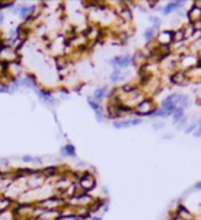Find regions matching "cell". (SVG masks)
<instances>
[{"label": "cell", "mask_w": 201, "mask_h": 220, "mask_svg": "<svg viewBox=\"0 0 201 220\" xmlns=\"http://www.w3.org/2000/svg\"><path fill=\"white\" fill-rule=\"evenodd\" d=\"M28 11H32V7H22V8H21V13H19V15H21L22 18H25L26 15L29 14Z\"/></svg>", "instance_id": "10"}, {"label": "cell", "mask_w": 201, "mask_h": 220, "mask_svg": "<svg viewBox=\"0 0 201 220\" xmlns=\"http://www.w3.org/2000/svg\"><path fill=\"white\" fill-rule=\"evenodd\" d=\"M182 117H183V109L178 107V109L175 110V113H174V120H175V123H178Z\"/></svg>", "instance_id": "6"}, {"label": "cell", "mask_w": 201, "mask_h": 220, "mask_svg": "<svg viewBox=\"0 0 201 220\" xmlns=\"http://www.w3.org/2000/svg\"><path fill=\"white\" fill-rule=\"evenodd\" d=\"M183 3L182 1H174V3H170V4H167V6L164 7V14H170L171 11H174V10H176V8H179V7L182 6Z\"/></svg>", "instance_id": "3"}, {"label": "cell", "mask_w": 201, "mask_h": 220, "mask_svg": "<svg viewBox=\"0 0 201 220\" xmlns=\"http://www.w3.org/2000/svg\"><path fill=\"white\" fill-rule=\"evenodd\" d=\"M153 32H154V29H149V30H146V32H145V37L150 39L151 36H153Z\"/></svg>", "instance_id": "11"}, {"label": "cell", "mask_w": 201, "mask_h": 220, "mask_svg": "<svg viewBox=\"0 0 201 220\" xmlns=\"http://www.w3.org/2000/svg\"><path fill=\"white\" fill-rule=\"evenodd\" d=\"M105 95H106V88H100V89H98V91H95L94 96H95L96 101H100Z\"/></svg>", "instance_id": "5"}, {"label": "cell", "mask_w": 201, "mask_h": 220, "mask_svg": "<svg viewBox=\"0 0 201 220\" xmlns=\"http://www.w3.org/2000/svg\"><path fill=\"white\" fill-rule=\"evenodd\" d=\"M142 123L141 118H132V120H127V121H121V123H114L116 128H128V127H134V125H139Z\"/></svg>", "instance_id": "1"}, {"label": "cell", "mask_w": 201, "mask_h": 220, "mask_svg": "<svg viewBox=\"0 0 201 220\" xmlns=\"http://www.w3.org/2000/svg\"><path fill=\"white\" fill-rule=\"evenodd\" d=\"M81 186L84 189H91L92 186H94V179L91 177V176H86V177H83L81 179Z\"/></svg>", "instance_id": "4"}, {"label": "cell", "mask_w": 201, "mask_h": 220, "mask_svg": "<svg viewBox=\"0 0 201 220\" xmlns=\"http://www.w3.org/2000/svg\"><path fill=\"white\" fill-rule=\"evenodd\" d=\"M172 81L176 83V84H182V81H183V74H182V73H176L175 76H172Z\"/></svg>", "instance_id": "7"}, {"label": "cell", "mask_w": 201, "mask_h": 220, "mask_svg": "<svg viewBox=\"0 0 201 220\" xmlns=\"http://www.w3.org/2000/svg\"><path fill=\"white\" fill-rule=\"evenodd\" d=\"M112 63H113L114 66H117V68H126V66H128L131 63V58L130 57H116L112 61Z\"/></svg>", "instance_id": "2"}, {"label": "cell", "mask_w": 201, "mask_h": 220, "mask_svg": "<svg viewBox=\"0 0 201 220\" xmlns=\"http://www.w3.org/2000/svg\"><path fill=\"white\" fill-rule=\"evenodd\" d=\"M196 127H197V124H193V125H190L187 129H186V132H190V131H193V129H196Z\"/></svg>", "instance_id": "12"}, {"label": "cell", "mask_w": 201, "mask_h": 220, "mask_svg": "<svg viewBox=\"0 0 201 220\" xmlns=\"http://www.w3.org/2000/svg\"><path fill=\"white\" fill-rule=\"evenodd\" d=\"M24 161H39V160H35V158L31 157H24Z\"/></svg>", "instance_id": "13"}, {"label": "cell", "mask_w": 201, "mask_h": 220, "mask_svg": "<svg viewBox=\"0 0 201 220\" xmlns=\"http://www.w3.org/2000/svg\"><path fill=\"white\" fill-rule=\"evenodd\" d=\"M121 77H123V74H121V72L117 69L116 72H113V73H112V81H119Z\"/></svg>", "instance_id": "8"}, {"label": "cell", "mask_w": 201, "mask_h": 220, "mask_svg": "<svg viewBox=\"0 0 201 220\" xmlns=\"http://www.w3.org/2000/svg\"><path fill=\"white\" fill-rule=\"evenodd\" d=\"M63 153H65V154H69V156H73V154H75V147H73V146L72 145H69V146H66V147H65V149H63Z\"/></svg>", "instance_id": "9"}]
</instances>
